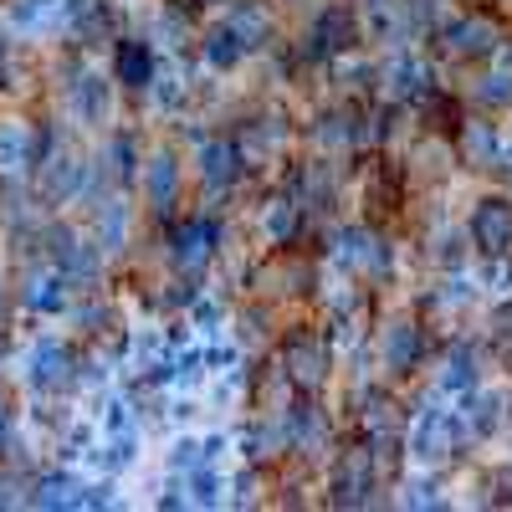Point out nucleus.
Returning a JSON list of instances; mask_svg holds the SVG:
<instances>
[{"label": "nucleus", "mask_w": 512, "mask_h": 512, "mask_svg": "<svg viewBox=\"0 0 512 512\" xmlns=\"http://www.w3.org/2000/svg\"><path fill=\"white\" fill-rule=\"evenodd\" d=\"M472 241L482 246V251H507V241H512V210L502 205V200H482L477 205V216H472Z\"/></svg>", "instance_id": "f257e3e1"}, {"label": "nucleus", "mask_w": 512, "mask_h": 512, "mask_svg": "<svg viewBox=\"0 0 512 512\" xmlns=\"http://www.w3.org/2000/svg\"><path fill=\"white\" fill-rule=\"evenodd\" d=\"M369 482H374L369 451H354V456H344V461H338V477H333V497H338V502H364Z\"/></svg>", "instance_id": "f03ea898"}, {"label": "nucleus", "mask_w": 512, "mask_h": 512, "mask_svg": "<svg viewBox=\"0 0 512 512\" xmlns=\"http://www.w3.org/2000/svg\"><path fill=\"white\" fill-rule=\"evenodd\" d=\"M446 47L461 52V57H482V52L497 47V31L487 21H451L446 26Z\"/></svg>", "instance_id": "7ed1b4c3"}, {"label": "nucleus", "mask_w": 512, "mask_h": 512, "mask_svg": "<svg viewBox=\"0 0 512 512\" xmlns=\"http://www.w3.org/2000/svg\"><path fill=\"white\" fill-rule=\"evenodd\" d=\"M241 52H246V41L236 36V26L210 31V47H205V57L216 62V67H236V62H241Z\"/></svg>", "instance_id": "20e7f679"}, {"label": "nucleus", "mask_w": 512, "mask_h": 512, "mask_svg": "<svg viewBox=\"0 0 512 512\" xmlns=\"http://www.w3.org/2000/svg\"><path fill=\"white\" fill-rule=\"evenodd\" d=\"M205 180H210V185H231V180H236V149H231L226 139L205 149Z\"/></svg>", "instance_id": "39448f33"}, {"label": "nucleus", "mask_w": 512, "mask_h": 512, "mask_svg": "<svg viewBox=\"0 0 512 512\" xmlns=\"http://www.w3.org/2000/svg\"><path fill=\"white\" fill-rule=\"evenodd\" d=\"M333 47H349V16H338V11H328L313 36V52H333Z\"/></svg>", "instance_id": "423d86ee"}, {"label": "nucleus", "mask_w": 512, "mask_h": 512, "mask_svg": "<svg viewBox=\"0 0 512 512\" xmlns=\"http://www.w3.org/2000/svg\"><path fill=\"white\" fill-rule=\"evenodd\" d=\"M118 72H123L128 88H144V82H149V52H144V47H123Z\"/></svg>", "instance_id": "0eeeda50"}, {"label": "nucleus", "mask_w": 512, "mask_h": 512, "mask_svg": "<svg viewBox=\"0 0 512 512\" xmlns=\"http://www.w3.org/2000/svg\"><path fill=\"white\" fill-rule=\"evenodd\" d=\"M205 241H216V226H185L180 231V256H185V262H200V256H205Z\"/></svg>", "instance_id": "6e6552de"}, {"label": "nucleus", "mask_w": 512, "mask_h": 512, "mask_svg": "<svg viewBox=\"0 0 512 512\" xmlns=\"http://www.w3.org/2000/svg\"><path fill=\"white\" fill-rule=\"evenodd\" d=\"M410 359H415V328H405V323H400V328L390 333V364H395V369H405Z\"/></svg>", "instance_id": "1a4fd4ad"}, {"label": "nucleus", "mask_w": 512, "mask_h": 512, "mask_svg": "<svg viewBox=\"0 0 512 512\" xmlns=\"http://www.w3.org/2000/svg\"><path fill=\"white\" fill-rule=\"evenodd\" d=\"M169 195H175V164L159 159V164H154V200L169 205Z\"/></svg>", "instance_id": "9d476101"}, {"label": "nucleus", "mask_w": 512, "mask_h": 512, "mask_svg": "<svg viewBox=\"0 0 512 512\" xmlns=\"http://www.w3.org/2000/svg\"><path fill=\"white\" fill-rule=\"evenodd\" d=\"M446 379H451V384H472V354L461 349V354L451 359V374H446Z\"/></svg>", "instance_id": "9b49d317"}]
</instances>
